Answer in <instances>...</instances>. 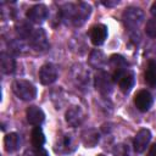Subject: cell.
Instances as JSON below:
<instances>
[{
  "label": "cell",
  "instance_id": "6da1fadb",
  "mask_svg": "<svg viewBox=\"0 0 156 156\" xmlns=\"http://www.w3.org/2000/svg\"><path fill=\"white\" fill-rule=\"evenodd\" d=\"M91 13V6L87 2L65 4L60 10V17L67 26L80 27L83 26Z\"/></svg>",
  "mask_w": 156,
  "mask_h": 156
},
{
  "label": "cell",
  "instance_id": "7a4b0ae2",
  "mask_svg": "<svg viewBox=\"0 0 156 156\" xmlns=\"http://www.w3.org/2000/svg\"><path fill=\"white\" fill-rule=\"evenodd\" d=\"M112 80H113V83H117L118 84L121 91H123L124 94H128L132 90V88L134 87L135 74L128 67L118 68V69H115L113 71Z\"/></svg>",
  "mask_w": 156,
  "mask_h": 156
},
{
  "label": "cell",
  "instance_id": "3957f363",
  "mask_svg": "<svg viewBox=\"0 0 156 156\" xmlns=\"http://www.w3.org/2000/svg\"><path fill=\"white\" fill-rule=\"evenodd\" d=\"M12 91L18 99L23 101H30L37 96L35 85L26 79H16L12 83Z\"/></svg>",
  "mask_w": 156,
  "mask_h": 156
},
{
  "label": "cell",
  "instance_id": "277c9868",
  "mask_svg": "<svg viewBox=\"0 0 156 156\" xmlns=\"http://www.w3.org/2000/svg\"><path fill=\"white\" fill-rule=\"evenodd\" d=\"M123 24L129 29H136L144 21V12L139 7H127L122 13Z\"/></svg>",
  "mask_w": 156,
  "mask_h": 156
},
{
  "label": "cell",
  "instance_id": "5b68a950",
  "mask_svg": "<svg viewBox=\"0 0 156 156\" xmlns=\"http://www.w3.org/2000/svg\"><path fill=\"white\" fill-rule=\"evenodd\" d=\"M94 85L95 89L101 94V95H108L113 90V80L112 76H110L107 72L104 69H100L96 72L94 77Z\"/></svg>",
  "mask_w": 156,
  "mask_h": 156
},
{
  "label": "cell",
  "instance_id": "8992f818",
  "mask_svg": "<svg viewBox=\"0 0 156 156\" xmlns=\"http://www.w3.org/2000/svg\"><path fill=\"white\" fill-rule=\"evenodd\" d=\"M28 40H29V45L32 46V49L37 52H45L50 46L48 35L43 28L34 29Z\"/></svg>",
  "mask_w": 156,
  "mask_h": 156
},
{
  "label": "cell",
  "instance_id": "52a82bcc",
  "mask_svg": "<svg viewBox=\"0 0 156 156\" xmlns=\"http://www.w3.org/2000/svg\"><path fill=\"white\" fill-rule=\"evenodd\" d=\"M49 15V10L44 4H37L34 6H32L30 9L27 10V18L29 22L35 23V24H41Z\"/></svg>",
  "mask_w": 156,
  "mask_h": 156
},
{
  "label": "cell",
  "instance_id": "ba28073f",
  "mask_svg": "<svg viewBox=\"0 0 156 156\" xmlns=\"http://www.w3.org/2000/svg\"><path fill=\"white\" fill-rule=\"evenodd\" d=\"M57 67L54 65V63H44L40 69H39V79H40V83L43 85H49V84H52L56 79H57Z\"/></svg>",
  "mask_w": 156,
  "mask_h": 156
},
{
  "label": "cell",
  "instance_id": "9c48e42d",
  "mask_svg": "<svg viewBox=\"0 0 156 156\" xmlns=\"http://www.w3.org/2000/svg\"><path fill=\"white\" fill-rule=\"evenodd\" d=\"M151 140V132L147 128H141L134 136L133 140V146H134V151L138 154H141L146 150L149 143Z\"/></svg>",
  "mask_w": 156,
  "mask_h": 156
},
{
  "label": "cell",
  "instance_id": "30bf717a",
  "mask_svg": "<svg viewBox=\"0 0 156 156\" xmlns=\"http://www.w3.org/2000/svg\"><path fill=\"white\" fill-rule=\"evenodd\" d=\"M152 95L146 89H141L134 95V105L141 112L149 111L152 106Z\"/></svg>",
  "mask_w": 156,
  "mask_h": 156
},
{
  "label": "cell",
  "instance_id": "8fae6325",
  "mask_svg": "<svg viewBox=\"0 0 156 156\" xmlns=\"http://www.w3.org/2000/svg\"><path fill=\"white\" fill-rule=\"evenodd\" d=\"M89 38H90V41L95 46L102 45L107 38V27L102 23L93 26L89 30Z\"/></svg>",
  "mask_w": 156,
  "mask_h": 156
},
{
  "label": "cell",
  "instance_id": "7c38bea8",
  "mask_svg": "<svg viewBox=\"0 0 156 156\" xmlns=\"http://www.w3.org/2000/svg\"><path fill=\"white\" fill-rule=\"evenodd\" d=\"M26 117L29 124L34 126V127H40L43 124V122L45 121V113L44 111L38 107V106H29L26 110Z\"/></svg>",
  "mask_w": 156,
  "mask_h": 156
},
{
  "label": "cell",
  "instance_id": "4fadbf2b",
  "mask_svg": "<svg viewBox=\"0 0 156 156\" xmlns=\"http://www.w3.org/2000/svg\"><path fill=\"white\" fill-rule=\"evenodd\" d=\"M65 117H66V122L71 127H78L84 121V112L79 106H71L66 111Z\"/></svg>",
  "mask_w": 156,
  "mask_h": 156
},
{
  "label": "cell",
  "instance_id": "5bb4252c",
  "mask_svg": "<svg viewBox=\"0 0 156 156\" xmlns=\"http://www.w3.org/2000/svg\"><path fill=\"white\" fill-rule=\"evenodd\" d=\"M0 62H1V71L5 74H11L16 69V60L9 52L2 51L0 54Z\"/></svg>",
  "mask_w": 156,
  "mask_h": 156
},
{
  "label": "cell",
  "instance_id": "9a60e30c",
  "mask_svg": "<svg viewBox=\"0 0 156 156\" xmlns=\"http://www.w3.org/2000/svg\"><path fill=\"white\" fill-rule=\"evenodd\" d=\"M82 141L85 147H94L99 143V132L95 128H89L82 132Z\"/></svg>",
  "mask_w": 156,
  "mask_h": 156
},
{
  "label": "cell",
  "instance_id": "2e32d148",
  "mask_svg": "<svg viewBox=\"0 0 156 156\" xmlns=\"http://www.w3.org/2000/svg\"><path fill=\"white\" fill-rule=\"evenodd\" d=\"M21 146V138L17 133H9L4 138V147L7 152H15Z\"/></svg>",
  "mask_w": 156,
  "mask_h": 156
},
{
  "label": "cell",
  "instance_id": "e0dca14e",
  "mask_svg": "<svg viewBox=\"0 0 156 156\" xmlns=\"http://www.w3.org/2000/svg\"><path fill=\"white\" fill-rule=\"evenodd\" d=\"M144 80L150 88H156V61L150 60L144 71Z\"/></svg>",
  "mask_w": 156,
  "mask_h": 156
},
{
  "label": "cell",
  "instance_id": "ac0fdd59",
  "mask_svg": "<svg viewBox=\"0 0 156 156\" xmlns=\"http://www.w3.org/2000/svg\"><path fill=\"white\" fill-rule=\"evenodd\" d=\"M106 62V58L104 56V54L100 51V50H93L91 54H90V57H89V65L94 68H98L99 71L104 67Z\"/></svg>",
  "mask_w": 156,
  "mask_h": 156
},
{
  "label": "cell",
  "instance_id": "d6986e66",
  "mask_svg": "<svg viewBox=\"0 0 156 156\" xmlns=\"http://www.w3.org/2000/svg\"><path fill=\"white\" fill-rule=\"evenodd\" d=\"M30 141L33 147H43L45 144V135L40 127H34L30 133Z\"/></svg>",
  "mask_w": 156,
  "mask_h": 156
},
{
  "label": "cell",
  "instance_id": "ffe728a7",
  "mask_svg": "<svg viewBox=\"0 0 156 156\" xmlns=\"http://www.w3.org/2000/svg\"><path fill=\"white\" fill-rule=\"evenodd\" d=\"M33 30L34 29L32 28V26L29 24V22L22 21L18 24H16V33H17V35L21 39H29V37L32 35Z\"/></svg>",
  "mask_w": 156,
  "mask_h": 156
},
{
  "label": "cell",
  "instance_id": "44dd1931",
  "mask_svg": "<svg viewBox=\"0 0 156 156\" xmlns=\"http://www.w3.org/2000/svg\"><path fill=\"white\" fill-rule=\"evenodd\" d=\"M110 65L111 67H113V69H118V68H124V67H128V62L127 60L122 56V55H111L110 56Z\"/></svg>",
  "mask_w": 156,
  "mask_h": 156
},
{
  "label": "cell",
  "instance_id": "7402d4cb",
  "mask_svg": "<svg viewBox=\"0 0 156 156\" xmlns=\"http://www.w3.org/2000/svg\"><path fill=\"white\" fill-rule=\"evenodd\" d=\"M61 147H63L66 151H68V152H71V151H73L74 150V141H73V135L69 133V134H65L63 136H62V141H61Z\"/></svg>",
  "mask_w": 156,
  "mask_h": 156
},
{
  "label": "cell",
  "instance_id": "603a6c76",
  "mask_svg": "<svg viewBox=\"0 0 156 156\" xmlns=\"http://www.w3.org/2000/svg\"><path fill=\"white\" fill-rule=\"evenodd\" d=\"M112 155L113 156H129V149L128 145L124 143L116 144L112 149Z\"/></svg>",
  "mask_w": 156,
  "mask_h": 156
},
{
  "label": "cell",
  "instance_id": "cb8c5ba5",
  "mask_svg": "<svg viewBox=\"0 0 156 156\" xmlns=\"http://www.w3.org/2000/svg\"><path fill=\"white\" fill-rule=\"evenodd\" d=\"M145 33L150 37V38H156V20L151 18L146 22L145 26Z\"/></svg>",
  "mask_w": 156,
  "mask_h": 156
},
{
  "label": "cell",
  "instance_id": "d4e9b609",
  "mask_svg": "<svg viewBox=\"0 0 156 156\" xmlns=\"http://www.w3.org/2000/svg\"><path fill=\"white\" fill-rule=\"evenodd\" d=\"M28 156H49V152L43 147H34L29 151Z\"/></svg>",
  "mask_w": 156,
  "mask_h": 156
},
{
  "label": "cell",
  "instance_id": "484cf974",
  "mask_svg": "<svg viewBox=\"0 0 156 156\" xmlns=\"http://www.w3.org/2000/svg\"><path fill=\"white\" fill-rule=\"evenodd\" d=\"M146 156H156V144H152V145L149 147Z\"/></svg>",
  "mask_w": 156,
  "mask_h": 156
},
{
  "label": "cell",
  "instance_id": "4316f807",
  "mask_svg": "<svg viewBox=\"0 0 156 156\" xmlns=\"http://www.w3.org/2000/svg\"><path fill=\"white\" fill-rule=\"evenodd\" d=\"M119 1L118 0H115V1H102L101 4L104 5V6H107V7H112V6H115V5H117Z\"/></svg>",
  "mask_w": 156,
  "mask_h": 156
},
{
  "label": "cell",
  "instance_id": "83f0119b",
  "mask_svg": "<svg viewBox=\"0 0 156 156\" xmlns=\"http://www.w3.org/2000/svg\"><path fill=\"white\" fill-rule=\"evenodd\" d=\"M150 12H151V15H152V18H155V20H156V1H155V2L151 5Z\"/></svg>",
  "mask_w": 156,
  "mask_h": 156
},
{
  "label": "cell",
  "instance_id": "f1b7e54d",
  "mask_svg": "<svg viewBox=\"0 0 156 156\" xmlns=\"http://www.w3.org/2000/svg\"><path fill=\"white\" fill-rule=\"evenodd\" d=\"M98 156H105V155H102V154H99V155H98Z\"/></svg>",
  "mask_w": 156,
  "mask_h": 156
}]
</instances>
